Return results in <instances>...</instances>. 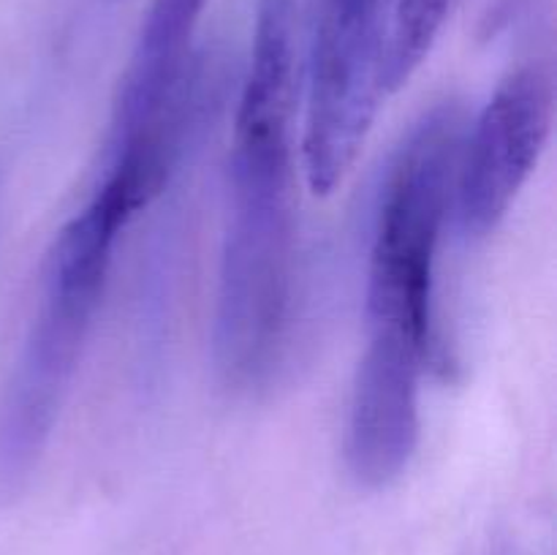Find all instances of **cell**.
Returning a JSON list of instances; mask_svg holds the SVG:
<instances>
[{
    "label": "cell",
    "mask_w": 557,
    "mask_h": 555,
    "mask_svg": "<svg viewBox=\"0 0 557 555\" xmlns=\"http://www.w3.org/2000/svg\"><path fill=\"white\" fill-rule=\"evenodd\" d=\"M553 118L549 69L522 65L500 82L457 161V215L468 237H487L504 221L547 147Z\"/></svg>",
    "instance_id": "8992f818"
},
{
    "label": "cell",
    "mask_w": 557,
    "mask_h": 555,
    "mask_svg": "<svg viewBox=\"0 0 557 555\" xmlns=\"http://www.w3.org/2000/svg\"><path fill=\"white\" fill-rule=\"evenodd\" d=\"M384 0H319L302 158L308 185L332 194L357 161L384 96Z\"/></svg>",
    "instance_id": "5b68a950"
},
{
    "label": "cell",
    "mask_w": 557,
    "mask_h": 555,
    "mask_svg": "<svg viewBox=\"0 0 557 555\" xmlns=\"http://www.w3.org/2000/svg\"><path fill=\"white\" fill-rule=\"evenodd\" d=\"M294 3L261 0L228 163L212 359L234 392L264 386L286 346L294 288Z\"/></svg>",
    "instance_id": "6da1fadb"
},
{
    "label": "cell",
    "mask_w": 557,
    "mask_h": 555,
    "mask_svg": "<svg viewBox=\"0 0 557 555\" xmlns=\"http://www.w3.org/2000/svg\"><path fill=\"white\" fill-rule=\"evenodd\" d=\"M207 0H152L114 98L103 183L139 212L163 188L188 107L190 47Z\"/></svg>",
    "instance_id": "277c9868"
},
{
    "label": "cell",
    "mask_w": 557,
    "mask_h": 555,
    "mask_svg": "<svg viewBox=\"0 0 557 555\" xmlns=\"http://www.w3.org/2000/svg\"><path fill=\"white\" fill-rule=\"evenodd\" d=\"M457 0H395L384 20L381 79L384 90L395 92L417 74L419 65L444 30Z\"/></svg>",
    "instance_id": "52a82bcc"
},
{
    "label": "cell",
    "mask_w": 557,
    "mask_h": 555,
    "mask_svg": "<svg viewBox=\"0 0 557 555\" xmlns=\"http://www.w3.org/2000/svg\"><path fill=\"white\" fill-rule=\"evenodd\" d=\"M462 109L419 118L386 172L368 261V348L428 368L433 351L435 259L455 194Z\"/></svg>",
    "instance_id": "3957f363"
},
{
    "label": "cell",
    "mask_w": 557,
    "mask_h": 555,
    "mask_svg": "<svg viewBox=\"0 0 557 555\" xmlns=\"http://www.w3.org/2000/svg\"><path fill=\"white\" fill-rule=\"evenodd\" d=\"M131 207L98 185L90 205L54 237L36 313L0 397V490L27 482L69 400L92 319L101 305L120 229Z\"/></svg>",
    "instance_id": "7a4b0ae2"
}]
</instances>
